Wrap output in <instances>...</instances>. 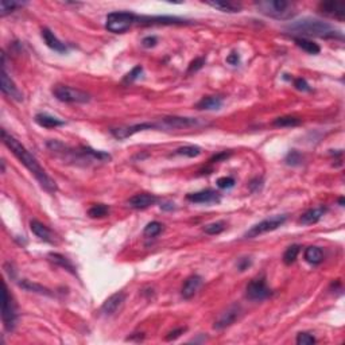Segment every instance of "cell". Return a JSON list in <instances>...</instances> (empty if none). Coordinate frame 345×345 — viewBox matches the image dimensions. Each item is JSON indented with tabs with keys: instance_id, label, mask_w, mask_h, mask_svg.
<instances>
[{
	"instance_id": "cell-46",
	"label": "cell",
	"mask_w": 345,
	"mask_h": 345,
	"mask_svg": "<svg viewBox=\"0 0 345 345\" xmlns=\"http://www.w3.org/2000/svg\"><path fill=\"white\" fill-rule=\"evenodd\" d=\"M227 62H228L229 65H239L240 56H239L237 53H232V54H229V56L227 57Z\"/></svg>"
},
{
	"instance_id": "cell-12",
	"label": "cell",
	"mask_w": 345,
	"mask_h": 345,
	"mask_svg": "<svg viewBox=\"0 0 345 345\" xmlns=\"http://www.w3.org/2000/svg\"><path fill=\"white\" fill-rule=\"evenodd\" d=\"M186 200L194 204H219L221 201V196L219 191L213 190V189H205V190L188 194Z\"/></svg>"
},
{
	"instance_id": "cell-9",
	"label": "cell",
	"mask_w": 345,
	"mask_h": 345,
	"mask_svg": "<svg viewBox=\"0 0 345 345\" xmlns=\"http://www.w3.org/2000/svg\"><path fill=\"white\" fill-rule=\"evenodd\" d=\"M200 120L194 117H182V116H167L162 119L160 123H157L158 128H189V127H197L200 125Z\"/></svg>"
},
{
	"instance_id": "cell-14",
	"label": "cell",
	"mask_w": 345,
	"mask_h": 345,
	"mask_svg": "<svg viewBox=\"0 0 345 345\" xmlns=\"http://www.w3.org/2000/svg\"><path fill=\"white\" fill-rule=\"evenodd\" d=\"M1 92L4 93L7 97L15 100L18 103L23 101V93L19 91L18 86L15 85V82L8 77L6 69L1 70Z\"/></svg>"
},
{
	"instance_id": "cell-47",
	"label": "cell",
	"mask_w": 345,
	"mask_h": 345,
	"mask_svg": "<svg viewBox=\"0 0 345 345\" xmlns=\"http://www.w3.org/2000/svg\"><path fill=\"white\" fill-rule=\"evenodd\" d=\"M160 208H162V209H165V210H172L174 209V204L166 203V204H163V205H160Z\"/></svg>"
},
{
	"instance_id": "cell-13",
	"label": "cell",
	"mask_w": 345,
	"mask_h": 345,
	"mask_svg": "<svg viewBox=\"0 0 345 345\" xmlns=\"http://www.w3.org/2000/svg\"><path fill=\"white\" fill-rule=\"evenodd\" d=\"M318 10L322 15H327L329 18L344 20L345 18V6L340 1H322L318 6Z\"/></svg>"
},
{
	"instance_id": "cell-17",
	"label": "cell",
	"mask_w": 345,
	"mask_h": 345,
	"mask_svg": "<svg viewBox=\"0 0 345 345\" xmlns=\"http://www.w3.org/2000/svg\"><path fill=\"white\" fill-rule=\"evenodd\" d=\"M201 286H203V278L200 275H191V277L188 278L184 286H182V290H181V294L184 297V299L193 298Z\"/></svg>"
},
{
	"instance_id": "cell-8",
	"label": "cell",
	"mask_w": 345,
	"mask_h": 345,
	"mask_svg": "<svg viewBox=\"0 0 345 345\" xmlns=\"http://www.w3.org/2000/svg\"><path fill=\"white\" fill-rule=\"evenodd\" d=\"M246 296L250 301L260 302L266 299L267 297H270L271 290L267 286L265 277H258L252 279L250 283L247 284Z\"/></svg>"
},
{
	"instance_id": "cell-40",
	"label": "cell",
	"mask_w": 345,
	"mask_h": 345,
	"mask_svg": "<svg viewBox=\"0 0 345 345\" xmlns=\"http://www.w3.org/2000/svg\"><path fill=\"white\" fill-rule=\"evenodd\" d=\"M294 86L298 91H301V92H310L312 91V88H310L308 81L305 80V78H296L294 80Z\"/></svg>"
},
{
	"instance_id": "cell-26",
	"label": "cell",
	"mask_w": 345,
	"mask_h": 345,
	"mask_svg": "<svg viewBox=\"0 0 345 345\" xmlns=\"http://www.w3.org/2000/svg\"><path fill=\"white\" fill-rule=\"evenodd\" d=\"M19 286H20L22 289L27 290V291H31V293H38V294H41V296H53V293H51V291H50L47 287H43L42 284L34 283V282L27 281V279L20 281V282H19Z\"/></svg>"
},
{
	"instance_id": "cell-31",
	"label": "cell",
	"mask_w": 345,
	"mask_h": 345,
	"mask_svg": "<svg viewBox=\"0 0 345 345\" xmlns=\"http://www.w3.org/2000/svg\"><path fill=\"white\" fill-rule=\"evenodd\" d=\"M110 212V208L104 205V204H97V205H93L91 209L88 210V216L92 217V219H101L105 217Z\"/></svg>"
},
{
	"instance_id": "cell-11",
	"label": "cell",
	"mask_w": 345,
	"mask_h": 345,
	"mask_svg": "<svg viewBox=\"0 0 345 345\" xmlns=\"http://www.w3.org/2000/svg\"><path fill=\"white\" fill-rule=\"evenodd\" d=\"M151 128H158L157 123H139V124H134V125H127V127H119V128H112L111 134L116 139L119 141H123V139H127L129 136L135 135L138 132H142V131H146V129H151Z\"/></svg>"
},
{
	"instance_id": "cell-30",
	"label": "cell",
	"mask_w": 345,
	"mask_h": 345,
	"mask_svg": "<svg viewBox=\"0 0 345 345\" xmlns=\"http://www.w3.org/2000/svg\"><path fill=\"white\" fill-rule=\"evenodd\" d=\"M25 3H20V1H15V0H11V1H7V0H3L0 3V16H6L8 14L14 13L16 8L22 7Z\"/></svg>"
},
{
	"instance_id": "cell-32",
	"label": "cell",
	"mask_w": 345,
	"mask_h": 345,
	"mask_svg": "<svg viewBox=\"0 0 345 345\" xmlns=\"http://www.w3.org/2000/svg\"><path fill=\"white\" fill-rule=\"evenodd\" d=\"M175 154L184 155V157H188V158H196V157L201 154V148L198 147V146H193V144H190V146H184V147L177 148Z\"/></svg>"
},
{
	"instance_id": "cell-42",
	"label": "cell",
	"mask_w": 345,
	"mask_h": 345,
	"mask_svg": "<svg viewBox=\"0 0 345 345\" xmlns=\"http://www.w3.org/2000/svg\"><path fill=\"white\" fill-rule=\"evenodd\" d=\"M157 43H158L157 37H154V35H148V37L143 38L142 46L143 47H146V49H151V47H154Z\"/></svg>"
},
{
	"instance_id": "cell-39",
	"label": "cell",
	"mask_w": 345,
	"mask_h": 345,
	"mask_svg": "<svg viewBox=\"0 0 345 345\" xmlns=\"http://www.w3.org/2000/svg\"><path fill=\"white\" fill-rule=\"evenodd\" d=\"M204 65H205V58H204V57H198V58H196L194 61L190 62V65H189V68H188V73H194V72H197V70H200V69H203Z\"/></svg>"
},
{
	"instance_id": "cell-16",
	"label": "cell",
	"mask_w": 345,
	"mask_h": 345,
	"mask_svg": "<svg viewBox=\"0 0 345 345\" xmlns=\"http://www.w3.org/2000/svg\"><path fill=\"white\" fill-rule=\"evenodd\" d=\"M158 201V198L153 196V194H148V193H139L135 194L134 197H131L127 201L128 206L134 208V209H146L155 205Z\"/></svg>"
},
{
	"instance_id": "cell-27",
	"label": "cell",
	"mask_w": 345,
	"mask_h": 345,
	"mask_svg": "<svg viewBox=\"0 0 345 345\" xmlns=\"http://www.w3.org/2000/svg\"><path fill=\"white\" fill-rule=\"evenodd\" d=\"M49 258L54 265L60 266V267H62V268L68 270L69 272H72V274H76V268L73 267V265H72V263L69 262V259L65 258L63 255L57 252H51L49 253Z\"/></svg>"
},
{
	"instance_id": "cell-44",
	"label": "cell",
	"mask_w": 345,
	"mask_h": 345,
	"mask_svg": "<svg viewBox=\"0 0 345 345\" xmlns=\"http://www.w3.org/2000/svg\"><path fill=\"white\" fill-rule=\"evenodd\" d=\"M231 157V153H227V151H222V153H219V154L213 155L212 158H210V163H216V162H221V160L227 159V158H229Z\"/></svg>"
},
{
	"instance_id": "cell-19",
	"label": "cell",
	"mask_w": 345,
	"mask_h": 345,
	"mask_svg": "<svg viewBox=\"0 0 345 345\" xmlns=\"http://www.w3.org/2000/svg\"><path fill=\"white\" fill-rule=\"evenodd\" d=\"M327 213V208L325 206H317V208H312V209L306 210L299 219V222L303 225H313L320 221L321 219L324 217V215Z\"/></svg>"
},
{
	"instance_id": "cell-1",
	"label": "cell",
	"mask_w": 345,
	"mask_h": 345,
	"mask_svg": "<svg viewBox=\"0 0 345 345\" xmlns=\"http://www.w3.org/2000/svg\"><path fill=\"white\" fill-rule=\"evenodd\" d=\"M1 141L6 144L7 148L20 160V163L35 177V179L39 182V185L42 186L45 190L49 191V193L57 191L56 181L47 175V172H45V169L39 165L37 158L31 154L30 151L19 142L16 138L10 135L6 129H1Z\"/></svg>"
},
{
	"instance_id": "cell-48",
	"label": "cell",
	"mask_w": 345,
	"mask_h": 345,
	"mask_svg": "<svg viewBox=\"0 0 345 345\" xmlns=\"http://www.w3.org/2000/svg\"><path fill=\"white\" fill-rule=\"evenodd\" d=\"M339 203H340V205H341V206H343V205H344V198H340V201H339Z\"/></svg>"
},
{
	"instance_id": "cell-2",
	"label": "cell",
	"mask_w": 345,
	"mask_h": 345,
	"mask_svg": "<svg viewBox=\"0 0 345 345\" xmlns=\"http://www.w3.org/2000/svg\"><path fill=\"white\" fill-rule=\"evenodd\" d=\"M286 31H289L293 35H298L297 38H306L315 37V38H339L343 39V34L337 29H334L332 25H329L324 20L313 18H303L299 20H296L289 26H286Z\"/></svg>"
},
{
	"instance_id": "cell-22",
	"label": "cell",
	"mask_w": 345,
	"mask_h": 345,
	"mask_svg": "<svg viewBox=\"0 0 345 345\" xmlns=\"http://www.w3.org/2000/svg\"><path fill=\"white\" fill-rule=\"evenodd\" d=\"M35 123L43 128H56V127L63 125L65 122L56 116H51L49 113H38L35 115Z\"/></svg>"
},
{
	"instance_id": "cell-23",
	"label": "cell",
	"mask_w": 345,
	"mask_h": 345,
	"mask_svg": "<svg viewBox=\"0 0 345 345\" xmlns=\"http://www.w3.org/2000/svg\"><path fill=\"white\" fill-rule=\"evenodd\" d=\"M197 110L203 111H217L222 107V99L220 96H208L197 103Z\"/></svg>"
},
{
	"instance_id": "cell-33",
	"label": "cell",
	"mask_w": 345,
	"mask_h": 345,
	"mask_svg": "<svg viewBox=\"0 0 345 345\" xmlns=\"http://www.w3.org/2000/svg\"><path fill=\"white\" fill-rule=\"evenodd\" d=\"M162 228H163V225L159 221H151L144 227L143 234L147 237H155V236H158L162 232Z\"/></svg>"
},
{
	"instance_id": "cell-18",
	"label": "cell",
	"mask_w": 345,
	"mask_h": 345,
	"mask_svg": "<svg viewBox=\"0 0 345 345\" xmlns=\"http://www.w3.org/2000/svg\"><path fill=\"white\" fill-rule=\"evenodd\" d=\"M42 39L46 43V46L50 47L51 50H54L57 53H66L68 47L65 43H62L58 38L54 35V32L49 29H42Z\"/></svg>"
},
{
	"instance_id": "cell-38",
	"label": "cell",
	"mask_w": 345,
	"mask_h": 345,
	"mask_svg": "<svg viewBox=\"0 0 345 345\" xmlns=\"http://www.w3.org/2000/svg\"><path fill=\"white\" fill-rule=\"evenodd\" d=\"M216 184L220 189H231V188H234L236 182L232 177H221V178L217 179Z\"/></svg>"
},
{
	"instance_id": "cell-45",
	"label": "cell",
	"mask_w": 345,
	"mask_h": 345,
	"mask_svg": "<svg viewBox=\"0 0 345 345\" xmlns=\"http://www.w3.org/2000/svg\"><path fill=\"white\" fill-rule=\"evenodd\" d=\"M262 186H263V179L255 178L253 181H251V184H250V190L253 191V193H256V191H259L260 189H262Z\"/></svg>"
},
{
	"instance_id": "cell-43",
	"label": "cell",
	"mask_w": 345,
	"mask_h": 345,
	"mask_svg": "<svg viewBox=\"0 0 345 345\" xmlns=\"http://www.w3.org/2000/svg\"><path fill=\"white\" fill-rule=\"evenodd\" d=\"M186 330V328H178V329H175V330H172V332L167 334L166 337H165V340L166 341H172V340H177L181 336V334H184Z\"/></svg>"
},
{
	"instance_id": "cell-4",
	"label": "cell",
	"mask_w": 345,
	"mask_h": 345,
	"mask_svg": "<svg viewBox=\"0 0 345 345\" xmlns=\"http://www.w3.org/2000/svg\"><path fill=\"white\" fill-rule=\"evenodd\" d=\"M136 16L132 13L116 11L107 15L105 19V29L113 34H123L131 29V26L136 22Z\"/></svg>"
},
{
	"instance_id": "cell-3",
	"label": "cell",
	"mask_w": 345,
	"mask_h": 345,
	"mask_svg": "<svg viewBox=\"0 0 345 345\" xmlns=\"http://www.w3.org/2000/svg\"><path fill=\"white\" fill-rule=\"evenodd\" d=\"M255 6L260 14L278 20H289L296 15V4L286 0H260Z\"/></svg>"
},
{
	"instance_id": "cell-37",
	"label": "cell",
	"mask_w": 345,
	"mask_h": 345,
	"mask_svg": "<svg viewBox=\"0 0 345 345\" xmlns=\"http://www.w3.org/2000/svg\"><path fill=\"white\" fill-rule=\"evenodd\" d=\"M143 73V68L141 66V65H138V66H135V68L132 69L129 73L125 74V77H124V82L125 84H128V82H134V81H136L139 77H141V74Z\"/></svg>"
},
{
	"instance_id": "cell-36",
	"label": "cell",
	"mask_w": 345,
	"mask_h": 345,
	"mask_svg": "<svg viewBox=\"0 0 345 345\" xmlns=\"http://www.w3.org/2000/svg\"><path fill=\"white\" fill-rule=\"evenodd\" d=\"M315 341H317L315 337L310 333L301 332L298 333V336H297V344L298 345H312L314 344Z\"/></svg>"
},
{
	"instance_id": "cell-10",
	"label": "cell",
	"mask_w": 345,
	"mask_h": 345,
	"mask_svg": "<svg viewBox=\"0 0 345 345\" xmlns=\"http://www.w3.org/2000/svg\"><path fill=\"white\" fill-rule=\"evenodd\" d=\"M241 313V308L240 305H231L227 310H224L221 314L219 315V318L215 321V328L216 330H222L225 328L231 327L234 324L235 321L239 318V315Z\"/></svg>"
},
{
	"instance_id": "cell-34",
	"label": "cell",
	"mask_w": 345,
	"mask_h": 345,
	"mask_svg": "<svg viewBox=\"0 0 345 345\" xmlns=\"http://www.w3.org/2000/svg\"><path fill=\"white\" fill-rule=\"evenodd\" d=\"M302 160H303V157H302L301 153L297 151V150H291L289 154L286 155V158H284V162H286L289 166H299L302 163Z\"/></svg>"
},
{
	"instance_id": "cell-41",
	"label": "cell",
	"mask_w": 345,
	"mask_h": 345,
	"mask_svg": "<svg viewBox=\"0 0 345 345\" xmlns=\"http://www.w3.org/2000/svg\"><path fill=\"white\" fill-rule=\"evenodd\" d=\"M251 265H252V262H251V259L250 258H241L237 260V263H236V267H237V270L239 271H246V270H248L250 267H251Z\"/></svg>"
},
{
	"instance_id": "cell-29",
	"label": "cell",
	"mask_w": 345,
	"mask_h": 345,
	"mask_svg": "<svg viewBox=\"0 0 345 345\" xmlns=\"http://www.w3.org/2000/svg\"><path fill=\"white\" fill-rule=\"evenodd\" d=\"M299 252H301V246H299V244H293V246H290L283 253L284 265L286 266L293 265V263L297 260V258H298Z\"/></svg>"
},
{
	"instance_id": "cell-28",
	"label": "cell",
	"mask_w": 345,
	"mask_h": 345,
	"mask_svg": "<svg viewBox=\"0 0 345 345\" xmlns=\"http://www.w3.org/2000/svg\"><path fill=\"white\" fill-rule=\"evenodd\" d=\"M272 124L275 127H281V128H284V127H297V125L302 124V119L296 116H281L277 117Z\"/></svg>"
},
{
	"instance_id": "cell-21",
	"label": "cell",
	"mask_w": 345,
	"mask_h": 345,
	"mask_svg": "<svg viewBox=\"0 0 345 345\" xmlns=\"http://www.w3.org/2000/svg\"><path fill=\"white\" fill-rule=\"evenodd\" d=\"M206 4L210 6L212 8H216L221 13L228 14H236L240 13L241 4L236 3V1H231V0H217V1H206Z\"/></svg>"
},
{
	"instance_id": "cell-5",
	"label": "cell",
	"mask_w": 345,
	"mask_h": 345,
	"mask_svg": "<svg viewBox=\"0 0 345 345\" xmlns=\"http://www.w3.org/2000/svg\"><path fill=\"white\" fill-rule=\"evenodd\" d=\"M53 94L57 100L69 104H85L91 101L89 93L68 85H56L53 88Z\"/></svg>"
},
{
	"instance_id": "cell-7",
	"label": "cell",
	"mask_w": 345,
	"mask_h": 345,
	"mask_svg": "<svg viewBox=\"0 0 345 345\" xmlns=\"http://www.w3.org/2000/svg\"><path fill=\"white\" fill-rule=\"evenodd\" d=\"M286 220H287V216L286 215H277L268 217V219H265V220H262V221L255 224L253 227L248 229L244 234V237L246 239H253V237H258L260 235L272 232V231H275L279 227H282L286 222Z\"/></svg>"
},
{
	"instance_id": "cell-6",
	"label": "cell",
	"mask_w": 345,
	"mask_h": 345,
	"mask_svg": "<svg viewBox=\"0 0 345 345\" xmlns=\"http://www.w3.org/2000/svg\"><path fill=\"white\" fill-rule=\"evenodd\" d=\"M1 320L7 332H13L16 327L18 313L13 296L10 294L6 282L3 283V305H1Z\"/></svg>"
},
{
	"instance_id": "cell-20",
	"label": "cell",
	"mask_w": 345,
	"mask_h": 345,
	"mask_svg": "<svg viewBox=\"0 0 345 345\" xmlns=\"http://www.w3.org/2000/svg\"><path fill=\"white\" fill-rule=\"evenodd\" d=\"M30 229L31 232L35 235L37 237H39L41 240L46 241V243H51V244L54 243L51 231H50V229L41 221H38V220H31Z\"/></svg>"
},
{
	"instance_id": "cell-25",
	"label": "cell",
	"mask_w": 345,
	"mask_h": 345,
	"mask_svg": "<svg viewBox=\"0 0 345 345\" xmlns=\"http://www.w3.org/2000/svg\"><path fill=\"white\" fill-rule=\"evenodd\" d=\"M305 259L310 265L317 266L324 260V252H322V250H321L320 247H308L306 251H305Z\"/></svg>"
},
{
	"instance_id": "cell-15",
	"label": "cell",
	"mask_w": 345,
	"mask_h": 345,
	"mask_svg": "<svg viewBox=\"0 0 345 345\" xmlns=\"http://www.w3.org/2000/svg\"><path fill=\"white\" fill-rule=\"evenodd\" d=\"M124 301H125V294L123 291H117L105 299L104 303L101 305V313L105 315L115 314L117 310L123 306Z\"/></svg>"
},
{
	"instance_id": "cell-24",
	"label": "cell",
	"mask_w": 345,
	"mask_h": 345,
	"mask_svg": "<svg viewBox=\"0 0 345 345\" xmlns=\"http://www.w3.org/2000/svg\"><path fill=\"white\" fill-rule=\"evenodd\" d=\"M294 42H296V45L299 47V49H302L303 51H306L308 54H312V56H315V54H320L321 51V47L317 45L315 42H313V41H310V39H306V38H294Z\"/></svg>"
},
{
	"instance_id": "cell-35",
	"label": "cell",
	"mask_w": 345,
	"mask_h": 345,
	"mask_svg": "<svg viewBox=\"0 0 345 345\" xmlns=\"http://www.w3.org/2000/svg\"><path fill=\"white\" fill-rule=\"evenodd\" d=\"M225 229V222L224 221H216L212 222V224H208L204 227V232L208 235H219L224 232Z\"/></svg>"
}]
</instances>
